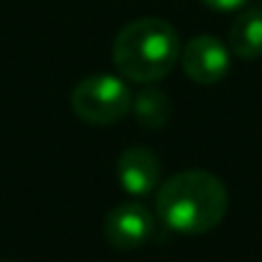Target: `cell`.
I'll use <instances>...</instances> for the list:
<instances>
[{
  "instance_id": "6da1fadb",
  "label": "cell",
  "mask_w": 262,
  "mask_h": 262,
  "mask_svg": "<svg viewBox=\"0 0 262 262\" xmlns=\"http://www.w3.org/2000/svg\"><path fill=\"white\" fill-rule=\"evenodd\" d=\"M155 208L167 229L180 234H206L226 216L229 193L216 175L206 170H185L162 183Z\"/></svg>"
},
{
  "instance_id": "7a4b0ae2",
  "label": "cell",
  "mask_w": 262,
  "mask_h": 262,
  "mask_svg": "<svg viewBox=\"0 0 262 262\" xmlns=\"http://www.w3.org/2000/svg\"><path fill=\"white\" fill-rule=\"evenodd\" d=\"M180 36L172 24L157 16L126 24L113 39V64L121 77L152 85L180 62Z\"/></svg>"
},
{
  "instance_id": "3957f363",
  "label": "cell",
  "mask_w": 262,
  "mask_h": 262,
  "mask_svg": "<svg viewBox=\"0 0 262 262\" xmlns=\"http://www.w3.org/2000/svg\"><path fill=\"white\" fill-rule=\"evenodd\" d=\"M70 105L80 121L93 126H108L128 113L131 90L118 75H88L75 85Z\"/></svg>"
},
{
  "instance_id": "277c9868",
  "label": "cell",
  "mask_w": 262,
  "mask_h": 262,
  "mask_svg": "<svg viewBox=\"0 0 262 262\" xmlns=\"http://www.w3.org/2000/svg\"><path fill=\"white\" fill-rule=\"evenodd\" d=\"M180 64L193 82L213 85L229 75L231 54L221 39H216L211 34H201V36H193L180 49Z\"/></svg>"
},
{
  "instance_id": "5b68a950",
  "label": "cell",
  "mask_w": 262,
  "mask_h": 262,
  "mask_svg": "<svg viewBox=\"0 0 262 262\" xmlns=\"http://www.w3.org/2000/svg\"><path fill=\"white\" fill-rule=\"evenodd\" d=\"M155 231L152 211L139 201H126L111 208L103 221V236L116 249H137L142 247Z\"/></svg>"
},
{
  "instance_id": "8992f818",
  "label": "cell",
  "mask_w": 262,
  "mask_h": 262,
  "mask_svg": "<svg viewBox=\"0 0 262 262\" xmlns=\"http://www.w3.org/2000/svg\"><path fill=\"white\" fill-rule=\"evenodd\" d=\"M160 160L147 147H128L116 160L118 185L131 195H147L160 185Z\"/></svg>"
},
{
  "instance_id": "52a82bcc",
  "label": "cell",
  "mask_w": 262,
  "mask_h": 262,
  "mask_svg": "<svg viewBox=\"0 0 262 262\" xmlns=\"http://www.w3.org/2000/svg\"><path fill=\"white\" fill-rule=\"evenodd\" d=\"M229 52L247 62L262 57V8H247L231 21Z\"/></svg>"
},
{
  "instance_id": "ba28073f",
  "label": "cell",
  "mask_w": 262,
  "mask_h": 262,
  "mask_svg": "<svg viewBox=\"0 0 262 262\" xmlns=\"http://www.w3.org/2000/svg\"><path fill=\"white\" fill-rule=\"evenodd\" d=\"M131 111L144 128H162L172 116V103L162 90H142L137 98H131Z\"/></svg>"
},
{
  "instance_id": "9c48e42d",
  "label": "cell",
  "mask_w": 262,
  "mask_h": 262,
  "mask_svg": "<svg viewBox=\"0 0 262 262\" xmlns=\"http://www.w3.org/2000/svg\"><path fill=\"white\" fill-rule=\"evenodd\" d=\"M201 3H206L208 8H213V11H236V8H242L247 0H201Z\"/></svg>"
}]
</instances>
